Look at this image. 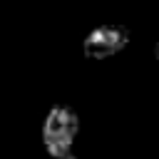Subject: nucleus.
<instances>
[{
    "label": "nucleus",
    "mask_w": 159,
    "mask_h": 159,
    "mask_svg": "<svg viewBox=\"0 0 159 159\" xmlns=\"http://www.w3.org/2000/svg\"><path fill=\"white\" fill-rule=\"evenodd\" d=\"M77 134H80V114L70 104H55L42 122V144L47 154L55 159L72 154Z\"/></svg>",
    "instance_id": "nucleus-1"
},
{
    "label": "nucleus",
    "mask_w": 159,
    "mask_h": 159,
    "mask_svg": "<svg viewBox=\"0 0 159 159\" xmlns=\"http://www.w3.org/2000/svg\"><path fill=\"white\" fill-rule=\"evenodd\" d=\"M129 40H132V32L127 25L107 22L87 32V37L82 40V55L87 60H109L119 55L129 45Z\"/></svg>",
    "instance_id": "nucleus-2"
},
{
    "label": "nucleus",
    "mask_w": 159,
    "mask_h": 159,
    "mask_svg": "<svg viewBox=\"0 0 159 159\" xmlns=\"http://www.w3.org/2000/svg\"><path fill=\"white\" fill-rule=\"evenodd\" d=\"M154 57H157V60H159V42H157V45H154Z\"/></svg>",
    "instance_id": "nucleus-3"
},
{
    "label": "nucleus",
    "mask_w": 159,
    "mask_h": 159,
    "mask_svg": "<svg viewBox=\"0 0 159 159\" xmlns=\"http://www.w3.org/2000/svg\"><path fill=\"white\" fill-rule=\"evenodd\" d=\"M62 159H80V157H75V154H67V157H62Z\"/></svg>",
    "instance_id": "nucleus-4"
}]
</instances>
